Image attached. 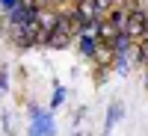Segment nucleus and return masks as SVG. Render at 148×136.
<instances>
[{"instance_id": "16", "label": "nucleus", "mask_w": 148, "mask_h": 136, "mask_svg": "<svg viewBox=\"0 0 148 136\" xmlns=\"http://www.w3.org/2000/svg\"><path fill=\"white\" fill-rule=\"evenodd\" d=\"M145 83H148V74H145Z\"/></svg>"}, {"instance_id": "11", "label": "nucleus", "mask_w": 148, "mask_h": 136, "mask_svg": "<svg viewBox=\"0 0 148 136\" xmlns=\"http://www.w3.org/2000/svg\"><path fill=\"white\" fill-rule=\"evenodd\" d=\"M113 3H116V0H95V12H98V15H101V12L113 9Z\"/></svg>"}, {"instance_id": "9", "label": "nucleus", "mask_w": 148, "mask_h": 136, "mask_svg": "<svg viewBox=\"0 0 148 136\" xmlns=\"http://www.w3.org/2000/svg\"><path fill=\"white\" fill-rule=\"evenodd\" d=\"M121 115H125V109H121L119 104H116V107H110V113H107V121H104V133H110V130H113V124H116V121H119Z\"/></svg>"}, {"instance_id": "10", "label": "nucleus", "mask_w": 148, "mask_h": 136, "mask_svg": "<svg viewBox=\"0 0 148 136\" xmlns=\"http://www.w3.org/2000/svg\"><path fill=\"white\" fill-rule=\"evenodd\" d=\"M136 62L139 65H148V36L139 42V51H136Z\"/></svg>"}, {"instance_id": "1", "label": "nucleus", "mask_w": 148, "mask_h": 136, "mask_svg": "<svg viewBox=\"0 0 148 136\" xmlns=\"http://www.w3.org/2000/svg\"><path fill=\"white\" fill-rule=\"evenodd\" d=\"M145 15L148 12H142V9H136L133 6L130 9V15H127V21H125V36H130V39H145Z\"/></svg>"}, {"instance_id": "12", "label": "nucleus", "mask_w": 148, "mask_h": 136, "mask_svg": "<svg viewBox=\"0 0 148 136\" xmlns=\"http://www.w3.org/2000/svg\"><path fill=\"white\" fill-rule=\"evenodd\" d=\"M62 101H65V89H62V86H56V92H53V98H51V104H53V107H59Z\"/></svg>"}, {"instance_id": "3", "label": "nucleus", "mask_w": 148, "mask_h": 136, "mask_svg": "<svg viewBox=\"0 0 148 136\" xmlns=\"http://www.w3.org/2000/svg\"><path fill=\"white\" fill-rule=\"evenodd\" d=\"M74 39V36H68V33H62V30H51L47 33V39H45V47H51V51H62V47H68V42Z\"/></svg>"}, {"instance_id": "15", "label": "nucleus", "mask_w": 148, "mask_h": 136, "mask_svg": "<svg viewBox=\"0 0 148 136\" xmlns=\"http://www.w3.org/2000/svg\"><path fill=\"white\" fill-rule=\"evenodd\" d=\"M145 36H148V15H145Z\"/></svg>"}, {"instance_id": "13", "label": "nucleus", "mask_w": 148, "mask_h": 136, "mask_svg": "<svg viewBox=\"0 0 148 136\" xmlns=\"http://www.w3.org/2000/svg\"><path fill=\"white\" fill-rule=\"evenodd\" d=\"M18 3H21V0H0V6H3V9H6V12H9V9H12V6H18Z\"/></svg>"}, {"instance_id": "4", "label": "nucleus", "mask_w": 148, "mask_h": 136, "mask_svg": "<svg viewBox=\"0 0 148 136\" xmlns=\"http://www.w3.org/2000/svg\"><path fill=\"white\" fill-rule=\"evenodd\" d=\"M130 36H125V33H119L116 36V42L113 44H110V47H113V53H116V59H127V51H130Z\"/></svg>"}, {"instance_id": "2", "label": "nucleus", "mask_w": 148, "mask_h": 136, "mask_svg": "<svg viewBox=\"0 0 148 136\" xmlns=\"http://www.w3.org/2000/svg\"><path fill=\"white\" fill-rule=\"evenodd\" d=\"M74 15H77V21H80V30L86 27V24H92V21L98 18V12H95V0H80L77 9H74Z\"/></svg>"}, {"instance_id": "8", "label": "nucleus", "mask_w": 148, "mask_h": 136, "mask_svg": "<svg viewBox=\"0 0 148 136\" xmlns=\"http://www.w3.org/2000/svg\"><path fill=\"white\" fill-rule=\"evenodd\" d=\"M130 9H133V6H125V9H113V12H110V24H113L116 30H125V21H127V15H130Z\"/></svg>"}, {"instance_id": "6", "label": "nucleus", "mask_w": 148, "mask_h": 136, "mask_svg": "<svg viewBox=\"0 0 148 136\" xmlns=\"http://www.w3.org/2000/svg\"><path fill=\"white\" fill-rule=\"evenodd\" d=\"M92 59L104 68V65H110V62L116 59V53H113V47H110V44H98V51L92 53Z\"/></svg>"}, {"instance_id": "5", "label": "nucleus", "mask_w": 148, "mask_h": 136, "mask_svg": "<svg viewBox=\"0 0 148 136\" xmlns=\"http://www.w3.org/2000/svg\"><path fill=\"white\" fill-rule=\"evenodd\" d=\"M119 33H121V30H116L110 21H107V24H98V42H101V44H113Z\"/></svg>"}, {"instance_id": "7", "label": "nucleus", "mask_w": 148, "mask_h": 136, "mask_svg": "<svg viewBox=\"0 0 148 136\" xmlns=\"http://www.w3.org/2000/svg\"><path fill=\"white\" fill-rule=\"evenodd\" d=\"M98 36H92V33H83V39H80V53L83 56H92L95 51H98Z\"/></svg>"}, {"instance_id": "14", "label": "nucleus", "mask_w": 148, "mask_h": 136, "mask_svg": "<svg viewBox=\"0 0 148 136\" xmlns=\"http://www.w3.org/2000/svg\"><path fill=\"white\" fill-rule=\"evenodd\" d=\"M3 89H6V71L0 74V92H3Z\"/></svg>"}]
</instances>
